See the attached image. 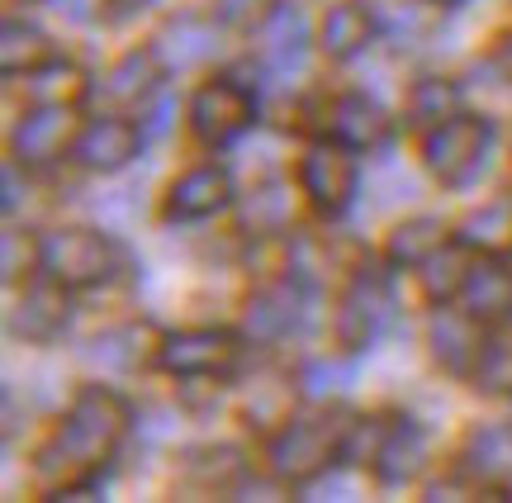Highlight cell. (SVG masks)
Instances as JSON below:
<instances>
[{"label": "cell", "instance_id": "obj_1", "mask_svg": "<svg viewBox=\"0 0 512 503\" xmlns=\"http://www.w3.org/2000/svg\"><path fill=\"white\" fill-rule=\"evenodd\" d=\"M128 423H133V413L119 394L105 385H86L76 394L72 413L62 418V428L38 447L43 485H53L57 494H86L91 475L119 451Z\"/></svg>", "mask_w": 512, "mask_h": 503}, {"label": "cell", "instance_id": "obj_2", "mask_svg": "<svg viewBox=\"0 0 512 503\" xmlns=\"http://www.w3.org/2000/svg\"><path fill=\"white\" fill-rule=\"evenodd\" d=\"M351 432H356V418H347L342 409H318L304 413V418H290L266 447L271 475L285 480V485H309L351 447Z\"/></svg>", "mask_w": 512, "mask_h": 503}, {"label": "cell", "instance_id": "obj_3", "mask_svg": "<svg viewBox=\"0 0 512 503\" xmlns=\"http://www.w3.org/2000/svg\"><path fill=\"white\" fill-rule=\"evenodd\" d=\"M128 266L124 247L110 233L95 228H57L43 238V271L62 280L67 290H91V285H110Z\"/></svg>", "mask_w": 512, "mask_h": 503}, {"label": "cell", "instance_id": "obj_4", "mask_svg": "<svg viewBox=\"0 0 512 503\" xmlns=\"http://www.w3.org/2000/svg\"><path fill=\"white\" fill-rule=\"evenodd\" d=\"M489 143H494V124L484 114H456L437 129H427L422 162L441 186H465V181L479 176L484 157H489Z\"/></svg>", "mask_w": 512, "mask_h": 503}, {"label": "cell", "instance_id": "obj_5", "mask_svg": "<svg viewBox=\"0 0 512 503\" xmlns=\"http://www.w3.org/2000/svg\"><path fill=\"white\" fill-rule=\"evenodd\" d=\"M157 361L181 380H223L242 366V342L223 328H185L162 337Z\"/></svg>", "mask_w": 512, "mask_h": 503}, {"label": "cell", "instance_id": "obj_6", "mask_svg": "<svg viewBox=\"0 0 512 503\" xmlns=\"http://www.w3.org/2000/svg\"><path fill=\"white\" fill-rule=\"evenodd\" d=\"M252 119H256V100L233 76L204 81L200 91H195V100H190V129H195V138L209 143V148L233 143L238 133L252 129Z\"/></svg>", "mask_w": 512, "mask_h": 503}, {"label": "cell", "instance_id": "obj_7", "mask_svg": "<svg viewBox=\"0 0 512 503\" xmlns=\"http://www.w3.org/2000/svg\"><path fill=\"white\" fill-rule=\"evenodd\" d=\"M299 186L318 214H342L356 195V148L342 138H323L299 162Z\"/></svg>", "mask_w": 512, "mask_h": 503}, {"label": "cell", "instance_id": "obj_8", "mask_svg": "<svg viewBox=\"0 0 512 503\" xmlns=\"http://www.w3.org/2000/svg\"><path fill=\"white\" fill-rule=\"evenodd\" d=\"M384 314H389V280H384V271H375L366 261V266L351 276L347 295H342V309H337V342H342L347 352H366L370 342L380 337Z\"/></svg>", "mask_w": 512, "mask_h": 503}, {"label": "cell", "instance_id": "obj_9", "mask_svg": "<svg viewBox=\"0 0 512 503\" xmlns=\"http://www.w3.org/2000/svg\"><path fill=\"white\" fill-rule=\"evenodd\" d=\"M370 466L380 475V485H408L418 480L427 466V437L413 418H375V437H370Z\"/></svg>", "mask_w": 512, "mask_h": 503}, {"label": "cell", "instance_id": "obj_10", "mask_svg": "<svg viewBox=\"0 0 512 503\" xmlns=\"http://www.w3.org/2000/svg\"><path fill=\"white\" fill-rule=\"evenodd\" d=\"M304 309H309V295L299 280H280V285H266L247 299V314H242V333L252 342H285L290 333H299L304 323Z\"/></svg>", "mask_w": 512, "mask_h": 503}, {"label": "cell", "instance_id": "obj_11", "mask_svg": "<svg viewBox=\"0 0 512 503\" xmlns=\"http://www.w3.org/2000/svg\"><path fill=\"white\" fill-rule=\"evenodd\" d=\"M76 119L72 105H34L15 124V162L19 167H43L62 157L67 148H76Z\"/></svg>", "mask_w": 512, "mask_h": 503}, {"label": "cell", "instance_id": "obj_12", "mask_svg": "<svg viewBox=\"0 0 512 503\" xmlns=\"http://www.w3.org/2000/svg\"><path fill=\"white\" fill-rule=\"evenodd\" d=\"M143 148V133L124 114H95L86 129L76 133V162L86 171H119L124 162H133Z\"/></svg>", "mask_w": 512, "mask_h": 503}, {"label": "cell", "instance_id": "obj_13", "mask_svg": "<svg viewBox=\"0 0 512 503\" xmlns=\"http://www.w3.org/2000/svg\"><path fill=\"white\" fill-rule=\"evenodd\" d=\"M72 318V299H67V285L62 280H34L24 295L15 299L10 309V333L24 337V342H53Z\"/></svg>", "mask_w": 512, "mask_h": 503}, {"label": "cell", "instance_id": "obj_14", "mask_svg": "<svg viewBox=\"0 0 512 503\" xmlns=\"http://www.w3.org/2000/svg\"><path fill=\"white\" fill-rule=\"evenodd\" d=\"M470 309H437L432 323H427V337H432V356H437L446 371L456 375H475L479 366V352H484V333Z\"/></svg>", "mask_w": 512, "mask_h": 503}, {"label": "cell", "instance_id": "obj_15", "mask_svg": "<svg viewBox=\"0 0 512 503\" xmlns=\"http://www.w3.org/2000/svg\"><path fill=\"white\" fill-rule=\"evenodd\" d=\"M162 76H166V62L157 48H133L124 53L119 62L110 67V76L100 81V95L110 105H128V110H143L152 95L162 91Z\"/></svg>", "mask_w": 512, "mask_h": 503}, {"label": "cell", "instance_id": "obj_16", "mask_svg": "<svg viewBox=\"0 0 512 503\" xmlns=\"http://www.w3.org/2000/svg\"><path fill=\"white\" fill-rule=\"evenodd\" d=\"M228 171L223 167H195L185 171L176 186L166 190V219H209L228 205Z\"/></svg>", "mask_w": 512, "mask_h": 503}, {"label": "cell", "instance_id": "obj_17", "mask_svg": "<svg viewBox=\"0 0 512 503\" xmlns=\"http://www.w3.org/2000/svg\"><path fill=\"white\" fill-rule=\"evenodd\" d=\"M256 38H261V57L271 62L275 72H290L304 57V43H309V24L299 15V5H271V15L256 24Z\"/></svg>", "mask_w": 512, "mask_h": 503}, {"label": "cell", "instance_id": "obj_18", "mask_svg": "<svg viewBox=\"0 0 512 503\" xmlns=\"http://www.w3.org/2000/svg\"><path fill=\"white\" fill-rule=\"evenodd\" d=\"M465 309L475 318H503L512 314V266L503 261V252H489L484 261H475V271L465 280Z\"/></svg>", "mask_w": 512, "mask_h": 503}, {"label": "cell", "instance_id": "obj_19", "mask_svg": "<svg viewBox=\"0 0 512 503\" xmlns=\"http://www.w3.org/2000/svg\"><path fill=\"white\" fill-rule=\"evenodd\" d=\"M370 38H375V19L361 0H337L328 15H323V29H318V48L337 62H347L366 48Z\"/></svg>", "mask_w": 512, "mask_h": 503}, {"label": "cell", "instance_id": "obj_20", "mask_svg": "<svg viewBox=\"0 0 512 503\" xmlns=\"http://www.w3.org/2000/svg\"><path fill=\"white\" fill-rule=\"evenodd\" d=\"M465 475L475 485L503 489L512 480V432L508 428H479L465 442Z\"/></svg>", "mask_w": 512, "mask_h": 503}, {"label": "cell", "instance_id": "obj_21", "mask_svg": "<svg viewBox=\"0 0 512 503\" xmlns=\"http://www.w3.org/2000/svg\"><path fill=\"white\" fill-rule=\"evenodd\" d=\"M332 133L351 143V148H380L384 138H389V114L366 100V95H342V100H332Z\"/></svg>", "mask_w": 512, "mask_h": 503}, {"label": "cell", "instance_id": "obj_22", "mask_svg": "<svg viewBox=\"0 0 512 503\" xmlns=\"http://www.w3.org/2000/svg\"><path fill=\"white\" fill-rule=\"evenodd\" d=\"M470 252H475V247L460 238V243H446L441 252H432V257L422 261V290L437 299V304L465 295V280L475 271V257H470Z\"/></svg>", "mask_w": 512, "mask_h": 503}, {"label": "cell", "instance_id": "obj_23", "mask_svg": "<svg viewBox=\"0 0 512 503\" xmlns=\"http://www.w3.org/2000/svg\"><path fill=\"white\" fill-rule=\"evenodd\" d=\"M48 62H53V43H48L43 29L19 24V19H10L0 29V72L5 76H29L38 67H48Z\"/></svg>", "mask_w": 512, "mask_h": 503}, {"label": "cell", "instance_id": "obj_24", "mask_svg": "<svg viewBox=\"0 0 512 503\" xmlns=\"http://www.w3.org/2000/svg\"><path fill=\"white\" fill-rule=\"evenodd\" d=\"M446 243H451V238H446V224L418 214V219H403V224L389 233V247H384V252H389L394 266H422V261L432 257V252H441Z\"/></svg>", "mask_w": 512, "mask_h": 503}, {"label": "cell", "instance_id": "obj_25", "mask_svg": "<svg viewBox=\"0 0 512 503\" xmlns=\"http://www.w3.org/2000/svg\"><path fill=\"white\" fill-rule=\"evenodd\" d=\"M456 114H460V86L451 76H422L413 95H408V119L418 129H437V124L456 119Z\"/></svg>", "mask_w": 512, "mask_h": 503}, {"label": "cell", "instance_id": "obj_26", "mask_svg": "<svg viewBox=\"0 0 512 503\" xmlns=\"http://www.w3.org/2000/svg\"><path fill=\"white\" fill-rule=\"evenodd\" d=\"M290 224V186L285 181H261L242 200V228L252 233H280Z\"/></svg>", "mask_w": 512, "mask_h": 503}, {"label": "cell", "instance_id": "obj_27", "mask_svg": "<svg viewBox=\"0 0 512 503\" xmlns=\"http://www.w3.org/2000/svg\"><path fill=\"white\" fill-rule=\"evenodd\" d=\"M290 404H294V385L285 375H266L247 390V404H242V418L247 428H275V423H290Z\"/></svg>", "mask_w": 512, "mask_h": 503}, {"label": "cell", "instance_id": "obj_28", "mask_svg": "<svg viewBox=\"0 0 512 503\" xmlns=\"http://www.w3.org/2000/svg\"><path fill=\"white\" fill-rule=\"evenodd\" d=\"M465 243L479 252H508L512 247V195H498L489 205H479L465 219Z\"/></svg>", "mask_w": 512, "mask_h": 503}, {"label": "cell", "instance_id": "obj_29", "mask_svg": "<svg viewBox=\"0 0 512 503\" xmlns=\"http://www.w3.org/2000/svg\"><path fill=\"white\" fill-rule=\"evenodd\" d=\"M81 91H86V72L67 57H53L48 67L29 72V100L34 105H72Z\"/></svg>", "mask_w": 512, "mask_h": 503}, {"label": "cell", "instance_id": "obj_30", "mask_svg": "<svg viewBox=\"0 0 512 503\" xmlns=\"http://www.w3.org/2000/svg\"><path fill=\"white\" fill-rule=\"evenodd\" d=\"M162 48L166 57L176 62V67H190V62H204V57L214 53V24L200 15H181L166 24L162 34Z\"/></svg>", "mask_w": 512, "mask_h": 503}, {"label": "cell", "instance_id": "obj_31", "mask_svg": "<svg viewBox=\"0 0 512 503\" xmlns=\"http://www.w3.org/2000/svg\"><path fill=\"white\" fill-rule=\"evenodd\" d=\"M185 475L204 489H228L242 480V456L233 447H204L185 456Z\"/></svg>", "mask_w": 512, "mask_h": 503}, {"label": "cell", "instance_id": "obj_32", "mask_svg": "<svg viewBox=\"0 0 512 503\" xmlns=\"http://www.w3.org/2000/svg\"><path fill=\"white\" fill-rule=\"evenodd\" d=\"M147 328H119V333H105L95 337L91 347H86V361H100V366H110V371H133V366H143V342Z\"/></svg>", "mask_w": 512, "mask_h": 503}, {"label": "cell", "instance_id": "obj_33", "mask_svg": "<svg viewBox=\"0 0 512 503\" xmlns=\"http://www.w3.org/2000/svg\"><path fill=\"white\" fill-rule=\"evenodd\" d=\"M475 385L479 390H489V394L512 390V333L489 337V342H484L479 366H475Z\"/></svg>", "mask_w": 512, "mask_h": 503}, {"label": "cell", "instance_id": "obj_34", "mask_svg": "<svg viewBox=\"0 0 512 503\" xmlns=\"http://www.w3.org/2000/svg\"><path fill=\"white\" fill-rule=\"evenodd\" d=\"M29 266H43V243H34L24 228H5L0 233V271H5V280H19Z\"/></svg>", "mask_w": 512, "mask_h": 503}, {"label": "cell", "instance_id": "obj_35", "mask_svg": "<svg viewBox=\"0 0 512 503\" xmlns=\"http://www.w3.org/2000/svg\"><path fill=\"white\" fill-rule=\"evenodd\" d=\"M275 0H214V15L223 19V24H238V29H247V24H261V19L271 15Z\"/></svg>", "mask_w": 512, "mask_h": 503}, {"label": "cell", "instance_id": "obj_36", "mask_svg": "<svg viewBox=\"0 0 512 503\" xmlns=\"http://www.w3.org/2000/svg\"><path fill=\"white\" fill-rule=\"evenodd\" d=\"M304 380H309V390H313V394L342 390L337 380H347V366H323V361H318V366H309V371H304Z\"/></svg>", "mask_w": 512, "mask_h": 503}, {"label": "cell", "instance_id": "obj_37", "mask_svg": "<svg viewBox=\"0 0 512 503\" xmlns=\"http://www.w3.org/2000/svg\"><path fill=\"white\" fill-rule=\"evenodd\" d=\"M19 209V167H5V214Z\"/></svg>", "mask_w": 512, "mask_h": 503}, {"label": "cell", "instance_id": "obj_38", "mask_svg": "<svg viewBox=\"0 0 512 503\" xmlns=\"http://www.w3.org/2000/svg\"><path fill=\"white\" fill-rule=\"evenodd\" d=\"M110 5H114V10H143L147 0H110Z\"/></svg>", "mask_w": 512, "mask_h": 503}, {"label": "cell", "instance_id": "obj_39", "mask_svg": "<svg viewBox=\"0 0 512 503\" xmlns=\"http://www.w3.org/2000/svg\"><path fill=\"white\" fill-rule=\"evenodd\" d=\"M432 5H441V10H456L460 0H432Z\"/></svg>", "mask_w": 512, "mask_h": 503}]
</instances>
